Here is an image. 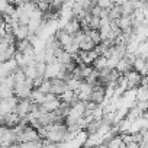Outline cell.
Returning <instances> with one entry per match:
<instances>
[{
  "instance_id": "obj_1",
  "label": "cell",
  "mask_w": 148,
  "mask_h": 148,
  "mask_svg": "<svg viewBox=\"0 0 148 148\" xmlns=\"http://www.w3.org/2000/svg\"><path fill=\"white\" fill-rule=\"evenodd\" d=\"M34 108H35V105L29 99H23V100H19L18 102L16 109H15V113L19 116V119H23V118H26L34 110Z\"/></svg>"
},
{
  "instance_id": "obj_4",
  "label": "cell",
  "mask_w": 148,
  "mask_h": 148,
  "mask_svg": "<svg viewBox=\"0 0 148 148\" xmlns=\"http://www.w3.org/2000/svg\"><path fill=\"white\" fill-rule=\"evenodd\" d=\"M148 90H147V87H144V86H139L138 89H136V93H135V102H147L148 100V93H147Z\"/></svg>"
},
{
  "instance_id": "obj_2",
  "label": "cell",
  "mask_w": 148,
  "mask_h": 148,
  "mask_svg": "<svg viewBox=\"0 0 148 148\" xmlns=\"http://www.w3.org/2000/svg\"><path fill=\"white\" fill-rule=\"evenodd\" d=\"M89 102H92V103H95V105H97V106L103 105V103L106 102L105 87H102V86H99V84L92 86V93H90V99H89Z\"/></svg>"
},
{
  "instance_id": "obj_3",
  "label": "cell",
  "mask_w": 148,
  "mask_h": 148,
  "mask_svg": "<svg viewBox=\"0 0 148 148\" xmlns=\"http://www.w3.org/2000/svg\"><path fill=\"white\" fill-rule=\"evenodd\" d=\"M18 99L15 96H10L8 99H2L0 100V115H8V113H13L18 105Z\"/></svg>"
},
{
  "instance_id": "obj_5",
  "label": "cell",
  "mask_w": 148,
  "mask_h": 148,
  "mask_svg": "<svg viewBox=\"0 0 148 148\" xmlns=\"http://www.w3.org/2000/svg\"><path fill=\"white\" fill-rule=\"evenodd\" d=\"M106 58L103 57V55H99L93 62H92V68L93 70H96V71H102L103 68H106Z\"/></svg>"
}]
</instances>
